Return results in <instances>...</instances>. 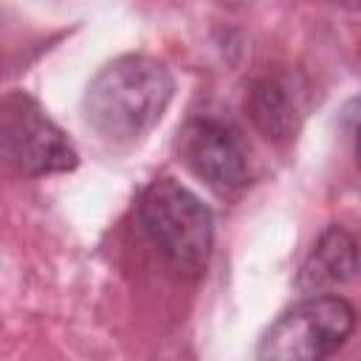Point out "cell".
Here are the masks:
<instances>
[{"label": "cell", "instance_id": "1", "mask_svg": "<svg viewBox=\"0 0 361 361\" xmlns=\"http://www.w3.org/2000/svg\"><path fill=\"white\" fill-rule=\"evenodd\" d=\"M175 96L169 68L144 54L107 62L87 85L82 113L87 127L113 144H130L149 133Z\"/></svg>", "mask_w": 361, "mask_h": 361}, {"label": "cell", "instance_id": "2", "mask_svg": "<svg viewBox=\"0 0 361 361\" xmlns=\"http://www.w3.org/2000/svg\"><path fill=\"white\" fill-rule=\"evenodd\" d=\"M138 226L175 271L197 276L206 268L214 240V217L180 180L155 178L141 192Z\"/></svg>", "mask_w": 361, "mask_h": 361}, {"label": "cell", "instance_id": "3", "mask_svg": "<svg viewBox=\"0 0 361 361\" xmlns=\"http://www.w3.org/2000/svg\"><path fill=\"white\" fill-rule=\"evenodd\" d=\"M355 330V310L347 299L313 293L288 307L259 338L262 361H313L344 347Z\"/></svg>", "mask_w": 361, "mask_h": 361}, {"label": "cell", "instance_id": "4", "mask_svg": "<svg viewBox=\"0 0 361 361\" xmlns=\"http://www.w3.org/2000/svg\"><path fill=\"white\" fill-rule=\"evenodd\" d=\"M0 138L8 164L28 178L71 172L79 164V155L68 135L45 116L37 99L23 90L3 96Z\"/></svg>", "mask_w": 361, "mask_h": 361}, {"label": "cell", "instance_id": "5", "mask_svg": "<svg viewBox=\"0 0 361 361\" xmlns=\"http://www.w3.org/2000/svg\"><path fill=\"white\" fill-rule=\"evenodd\" d=\"M178 155L217 195H237L251 180V161L243 135L217 116H195L183 124Z\"/></svg>", "mask_w": 361, "mask_h": 361}, {"label": "cell", "instance_id": "6", "mask_svg": "<svg viewBox=\"0 0 361 361\" xmlns=\"http://www.w3.org/2000/svg\"><path fill=\"white\" fill-rule=\"evenodd\" d=\"M310 104L307 79L299 71H265L248 85L245 93V116L268 141H290Z\"/></svg>", "mask_w": 361, "mask_h": 361}, {"label": "cell", "instance_id": "7", "mask_svg": "<svg viewBox=\"0 0 361 361\" xmlns=\"http://www.w3.org/2000/svg\"><path fill=\"white\" fill-rule=\"evenodd\" d=\"M358 262H361V248L355 237L341 226H330L307 254L299 274V285L305 290H322L347 282L358 271Z\"/></svg>", "mask_w": 361, "mask_h": 361}, {"label": "cell", "instance_id": "8", "mask_svg": "<svg viewBox=\"0 0 361 361\" xmlns=\"http://www.w3.org/2000/svg\"><path fill=\"white\" fill-rule=\"evenodd\" d=\"M344 127L350 130L353 149H355V161H358V166H361V96L353 99V102L344 107Z\"/></svg>", "mask_w": 361, "mask_h": 361}, {"label": "cell", "instance_id": "9", "mask_svg": "<svg viewBox=\"0 0 361 361\" xmlns=\"http://www.w3.org/2000/svg\"><path fill=\"white\" fill-rule=\"evenodd\" d=\"M336 6H344V8H361V0H330Z\"/></svg>", "mask_w": 361, "mask_h": 361}]
</instances>
